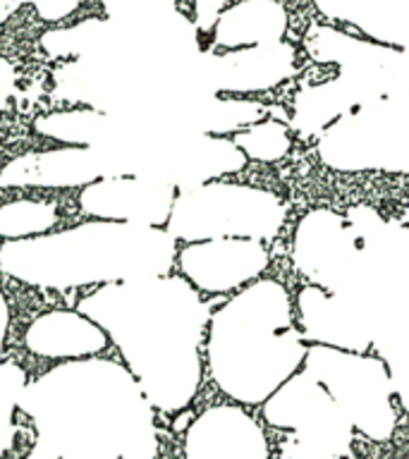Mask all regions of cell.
<instances>
[{
    "instance_id": "16",
    "label": "cell",
    "mask_w": 409,
    "mask_h": 459,
    "mask_svg": "<svg viewBox=\"0 0 409 459\" xmlns=\"http://www.w3.org/2000/svg\"><path fill=\"white\" fill-rule=\"evenodd\" d=\"M27 368L17 361H0V450L13 443L14 416L27 394Z\"/></svg>"
},
{
    "instance_id": "18",
    "label": "cell",
    "mask_w": 409,
    "mask_h": 459,
    "mask_svg": "<svg viewBox=\"0 0 409 459\" xmlns=\"http://www.w3.org/2000/svg\"><path fill=\"white\" fill-rule=\"evenodd\" d=\"M175 0H103L110 22L135 24L170 14Z\"/></svg>"
},
{
    "instance_id": "22",
    "label": "cell",
    "mask_w": 409,
    "mask_h": 459,
    "mask_svg": "<svg viewBox=\"0 0 409 459\" xmlns=\"http://www.w3.org/2000/svg\"><path fill=\"white\" fill-rule=\"evenodd\" d=\"M222 0H199L196 3V29L199 31H213L215 22L222 14Z\"/></svg>"
},
{
    "instance_id": "2",
    "label": "cell",
    "mask_w": 409,
    "mask_h": 459,
    "mask_svg": "<svg viewBox=\"0 0 409 459\" xmlns=\"http://www.w3.org/2000/svg\"><path fill=\"white\" fill-rule=\"evenodd\" d=\"M22 411L63 459H156L153 407L110 359L57 364L29 383Z\"/></svg>"
},
{
    "instance_id": "23",
    "label": "cell",
    "mask_w": 409,
    "mask_h": 459,
    "mask_svg": "<svg viewBox=\"0 0 409 459\" xmlns=\"http://www.w3.org/2000/svg\"><path fill=\"white\" fill-rule=\"evenodd\" d=\"M24 459H63L60 450H57L56 445H50L48 440H36L34 447L24 455Z\"/></svg>"
},
{
    "instance_id": "19",
    "label": "cell",
    "mask_w": 409,
    "mask_h": 459,
    "mask_svg": "<svg viewBox=\"0 0 409 459\" xmlns=\"http://www.w3.org/2000/svg\"><path fill=\"white\" fill-rule=\"evenodd\" d=\"M43 22H63L74 14L84 0H29Z\"/></svg>"
},
{
    "instance_id": "3",
    "label": "cell",
    "mask_w": 409,
    "mask_h": 459,
    "mask_svg": "<svg viewBox=\"0 0 409 459\" xmlns=\"http://www.w3.org/2000/svg\"><path fill=\"white\" fill-rule=\"evenodd\" d=\"M178 239L165 228L86 221L48 235L0 244V273L39 290H82L170 275Z\"/></svg>"
},
{
    "instance_id": "13",
    "label": "cell",
    "mask_w": 409,
    "mask_h": 459,
    "mask_svg": "<svg viewBox=\"0 0 409 459\" xmlns=\"http://www.w3.org/2000/svg\"><path fill=\"white\" fill-rule=\"evenodd\" d=\"M328 22L354 27L383 46L407 50L409 0H311Z\"/></svg>"
},
{
    "instance_id": "17",
    "label": "cell",
    "mask_w": 409,
    "mask_h": 459,
    "mask_svg": "<svg viewBox=\"0 0 409 459\" xmlns=\"http://www.w3.org/2000/svg\"><path fill=\"white\" fill-rule=\"evenodd\" d=\"M290 132L285 125L273 120H261L251 127L242 129L232 136V142L239 146L244 156L257 158V160H278L285 156L290 146Z\"/></svg>"
},
{
    "instance_id": "8",
    "label": "cell",
    "mask_w": 409,
    "mask_h": 459,
    "mask_svg": "<svg viewBox=\"0 0 409 459\" xmlns=\"http://www.w3.org/2000/svg\"><path fill=\"white\" fill-rule=\"evenodd\" d=\"M297 63H300L297 46L285 39L268 46L221 50L215 56H208L204 72L213 93L247 96V93L268 91L292 79Z\"/></svg>"
},
{
    "instance_id": "21",
    "label": "cell",
    "mask_w": 409,
    "mask_h": 459,
    "mask_svg": "<svg viewBox=\"0 0 409 459\" xmlns=\"http://www.w3.org/2000/svg\"><path fill=\"white\" fill-rule=\"evenodd\" d=\"M14 84H17L14 65L10 63L7 57L0 56V120H3L7 106H10V99H13L14 93Z\"/></svg>"
},
{
    "instance_id": "14",
    "label": "cell",
    "mask_w": 409,
    "mask_h": 459,
    "mask_svg": "<svg viewBox=\"0 0 409 459\" xmlns=\"http://www.w3.org/2000/svg\"><path fill=\"white\" fill-rule=\"evenodd\" d=\"M57 201L36 192H20L0 204V239L22 242L53 232L60 221Z\"/></svg>"
},
{
    "instance_id": "7",
    "label": "cell",
    "mask_w": 409,
    "mask_h": 459,
    "mask_svg": "<svg viewBox=\"0 0 409 459\" xmlns=\"http://www.w3.org/2000/svg\"><path fill=\"white\" fill-rule=\"evenodd\" d=\"M178 186L151 175H108L77 192L79 213L91 221L168 228Z\"/></svg>"
},
{
    "instance_id": "6",
    "label": "cell",
    "mask_w": 409,
    "mask_h": 459,
    "mask_svg": "<svg viewBox=\"0 0 409 459\" xmlns=\"http://www.w3.org/2000/svg\"><path fill=\"white\" fill-rule=\"evenodd\" d=\"M108 175H129L117 153L86 146H57L41 153H24L0 168V189L46 194L50 189H82Z\"/></svg>"
},
{
    "instance_id": "25",
    "label": "cell",
    "mask_w": 409,
    "mask_h": 459,
    "mask_svg": "<svg viewBox=\"0 0 409 459\" xmlns=\"http://www.w3.org/2000/svg\"><path fill=\"white\" fill-rule=\"evenodd\" d=\"M29 0H0V22H7Z\"/></svg>"
},
{
    "instance_id": "15",
    "label": "cell",
    "mask_w": 409,
    "mask_h": 459,
    "mask_svg": "<svg viewBox=\"0 0 409 459\" xmlns=\"http://www.w3.org/2000/svg\"><path fill=\"white\" fill-rule=\"evenodd\" d=\"M108 22L106 20H84L72 24V27H60L53 31H46L41 36L43 53L53 60L63 57H86L89 53L99 48L100 41L106 39Z\"/></svg>"
},
{
    "instance_id": "5",
    "label": "cell",
    "mask_w": 409,
    "mask_h": 459,
    "mask_svg": "<svg viewBox=\"0 0 409 459\" xmlns=\"http://www.w3.org/2000/svg\"><path fill=\"white\" fill-rule=\"evenodd\" d=\"M265 419L278 429L294 430L297 440L344 457L352 445V423L309 373L294 376L265 402Z\"/></svg>"
},
{
    "instance_id": "1",
    "label": "cell",
    "mask_w": 409,
    "mask_h": 459,
    "mask_svg": "<svg viewBox=\"0 0 409 459\" xmlns=\"http://www.w3.org/2000/svg\"><path fill=\"white\" fill-rule=\"evenodd\" d=\"M77 308L99 323L151 407L175 414L192 404L201 385L199 344L208 314L185 278L96 287Z\"/></svg>"
},
{
    "instance_id": "11",
    "label": "cell",
    "mask_w": 409,
    "mask_h": 459,
    "mask_svg": "<svg viewBox=\"0 0 409 459\" xmlns=\"http://www.w3.org/2000/svg\"><path fill=\"white\" fill-rule=\"evenodd\" d=\"M22 342L29 354L46 361H79L103 354L110 340L99 323H93L79 308H50L36 316L24 330Z\"/></svg>"
},
{
    "instance_id": "9",
    "label": "cell",
    "mask_w": 409,
    "mask_h": 459,
    "mask_svg": "<svg viewBox=\"0 0 409 459\" xmlns=\"http://www.w3.org/2000/svg\"><path fill=\"white\" fill-rule=\"evenodd\" d=\"M268 254L254 239H206L178 251L182 278L196 292H230L264 271Z\"/></svg>"
},
{
    "instance_id": "10",
    "label": "cell",
    "mask_w": 409,
    "mask_h": 459,
    "mask_svg": "<svg viewBox=\"0 0 409 459\" xmlns=\"http://www.w3.org/2000/svg\"><path fill=\"white\" fill-rule=\"evenodd\" d=\"M187 459H268V445L242 409L218 404L206 409L189 426L185 440Z\"/></svg>"
},
{
    "instance_id": "20",
    "label": "cell",
    "mask_w": 409,
    "mask_h": 459,
    "mask_svg": "<svg viewBox=\"0 0 409 459\" xmlns=\"http://www.w3.org/2000/svg\"><path fill=\"white\" fill-rule=\"evenodd\" d=\"M280 459H343L335 452L321 450L314 445L301 443V440H285L280 445Z\"/></svg>"
},
{
    "instance_id": "4",
    "label": "cell",
    "mask_w": 409,
    "mask_h": 459,
    "mask_svg": "<svg viewBox=\"0 0 409 459\" xmlns=\"http://www.w3.org/2000/svg\"><path fill=\"white\" fill-rule=\"evenodd\" d=\"M350 361L352 364H309L307 371L326 387L354 429L383 443L395 430L390 373L380 361L361 357H350Z\"/></svg>"
},
{
    "instance_id": "24",
    "label": "cell",
    "mask_w": 409,
    "mask_h": 459,
    "mask_svg": "<svg viewBox=\"0 0 409 459\" xmlns=\"http://www.w3.org/2000/svg\"><path fill=\"white\" fill-rule=\"evenodd\" d=\"M10 304H7V297L3 292V287H0V347L5 344L7 333H10Z\"/></svg>"
},
{
    "instance_id": "12",
    "label": "cell",
    "mask_w": 409,
    "mask_h": 459,
    "mask_svg": "<svg viewBox=\"0 0 409 459\" xmlns=\"http://www.w3.org/2000/svg\"><path fill=\"white\" fill-rule=\"evenodd\" d=\"M290 13L283 0H237L222 10L211 39L218 50L251 48L285 41Z\"/></svg>"
}]
</instances>
